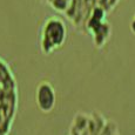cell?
<instances>
[{
  "label": "cell",
  "instance_id": "obj_1",
  "mask_svg": "<svg viewBox=\"0 0 135 135\" xmlns=\"http://www.w3.org/2000/svg\"><path fill=\"white\" fill-rule=\"evenodd\" d=\"M18 108V85L11 67L0 58V135H9Z\"/></svg>",
  "mask_w": 135,
  "mask_h": 135
},
{
  "label": "cell",
  "instance_id": "obj_2",
  "mask_svg": "<svg viewBox=\"0 0 135 135\" xmlns=\"http://www.w3.org/2000/svg\"><path fill=\"white\" fill-rule=\"evenodd\" d=\"M67 38V27L64 20L59 17L52 15L47 18L41 26L39 45L44 54H51L52 52L61 48Z\"/></svg>",
  "mask_w": 135,
  "mask_h": 135
},
{
  "label": "cell",
  "instance_id": "obj_3",
  "mask_svg": "<svg viewBox=\"0 0 135 135\" xmlns=\"http://www.w3.org/2000/svg\"><path fill=\"white\" fill-rule=\"evenodd\" d=\"M35 103L41 113L48 114L54 109L56 103V94L53 85L47 80L38 84L35 89Z\"/></svg>",
  "mask_w": 135,
  "mask_h": 135
},
{
  "label": "cell",
  "instance_id": "obj_4",
  "mask_svg": "<svg viewBox=\"0 0 135 135\" xmlns=\"http://www.w3.org/2000/svg\"><path fill=\"white\" fill-rule=\"evenodd\" d=\"M112 32L110 25L107 21H103L101 25H99L98 27H95L92 31V35H93V42L97 46L98 48H101L105 46V44L107 42V40L109 39Z\"/></svg>",
  "mask_w": 135,
  "mask_h": 135
},
{
  "label": "cell",
  "instance_id": "obj_5",
  "mask_svg": "<svg viewBox=\"0 0 135 135\" xmlns=\"http://www.w3.org/2000/svg\"><path fill=\"white\" fill-rule=\"evenodd\" d=\"M82 4H84V0H71L68 4V7L65 11V15L69 21H73L74 18L76 17V14L79 13V11L81 9Z\"/></svg>",
  "mask_w": 135,
  "mask_h": 135
},
{
  "label": "cell",
  "instance_id": "obj_6",
  "mask_svg": "<svg viewBox=\"0 0 135 135\" xmlns=\"http://www.w3.org/2000/svg\"><path fill=\"white\" fill-rule=\"evenodd\" d=\"M71 0H51L49 5H51L53 8H55L59 12H65L68 7V4Z\"/></svg>",
  "mask_w": 135,
  "mask_h": 135
},
{
  "label": "cell",
  "instance_id": "obj_7",
  "mask_svg": "<svg viewBox=\"0 0 135 135\" xmlns=\"http://www.w3.org/2000/svg\"><path fill=\"white\" fill-rule=\"evenodd\" d=\"M119 0H98V6L101 7L105 12H108L114 8Z\"/></svg>",
  "mask_w": 135,
  "mask_h": 135
},
{
  "label": "cell",
  "instance_id": "obj_8",
  "mask_svg": "<svg viewBox=\"0 0 135 135\" xmlns=\"http://www.w3.org/2000/svg\"><path fill=\"white\" fill-rule=\"evenodd\" d=\"M131 28H132V31L135 33V15H134L133 20H132V22H131Z\"/></svg>",
  "mask_w": 135,
  "mask_h": 135
}]
</instances>
